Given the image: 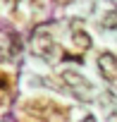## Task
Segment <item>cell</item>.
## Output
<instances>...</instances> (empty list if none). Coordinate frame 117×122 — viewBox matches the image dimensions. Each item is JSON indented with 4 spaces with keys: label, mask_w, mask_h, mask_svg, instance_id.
Segmentation results:
<instances>
[{
    "label": "cell",
    "mask_w": 117,
    "mask_h": 122,
    "mask_svg": "<svg viewBox=\"0 0 117 122\" xmlns=\"http://www.w3.org/2000/svg\"><path fill=\"white\" fill-rule=\"evenodd\" d=\"M60 77H62V81H65L69 89H74V91H81V96H86L84 91H91V89H93V86H91V81H88L86 77H81L79 72H74V70H65ZM86 98H88V96H86Z\"/></svg>",
    "instance_id": "obj_1"
},
{
    "label": "cell",
    "mask_w": 117,
    "mask_h": 122,
    "mask_svg": "<svg viewBox=\"0 0 117 122\" xmlns=\"http://www.w3.org/2000/svg\"><path fill=\"white\" fill-rule=\"evenodd\" d=\"M98 67H100V72H103V77L105 79H112L115 74H117V55L115 53H100L98 55Z\"/></svg>",
    "instance_id": "obj_2"
},
{
    "label": "cell",
    "mask_w": 117,
    "mask_h": 122,
    "mask_svg": "<svg viewBox=\"0 0 117 122\" xmlns=\"http://www.w3.org/2000/svg\"><path fill=\"white\" fill-rule=\"evenodd\" d=\"M34 48H36V53H38V55H45V57L55 50L53 38H50L48 34H38V36H36V41H34Z\"/></svg>",
    "instance_id": "obj_3"
},
{
    "label": "cell",
    "mask_w": 117,
    "mask_h": 122,
    "mask_svg": "<svg viewBox=\"0 0 117 122\" xmlns=\"http://www.w3.org/2000/svg\"><path fill=\"white\" fill-rule=\"evenodd\" d=\"M74 46L81 48V50L91 48V36H88L86 31H74Z\"/></svg>",
    "instance_id": "obj_4"
},
{
    "label": "cell",
    "mask_w": 117,
    "mask_h": 122,
    "mask_svg": "<svg viewBox=\"0 0 117 122\" xmlns=\"http://www.w3.org/2000/svg\"><path fill=\"white\" fill-rule=\"evenodd\" d=\"M103 26H105V29H117V15H115V12H107V15L103 17Z\"/></svg>",
    "instance_id": "obj_5"
}]
</instances>
